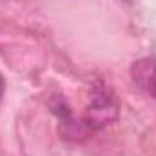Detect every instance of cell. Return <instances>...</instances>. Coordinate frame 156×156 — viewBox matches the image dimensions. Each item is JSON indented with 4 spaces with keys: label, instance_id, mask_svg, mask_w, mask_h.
<instances>
[{
    "label": "cell",
    "instance_id": "2",
    "mask_svg": "<svg viewBox=\"0 0 156 156\" xmlns=\"http://www.w3.org/2000/svg\"><path fill=\"white\" fill-rule=\"evenodd\" d=\"M133 78L142 89H149V85L156 80V66L153 60L145 58L133 66Z\"/></svg>",
    "mask_w": 156,
    "mask_h": 156
},
{
    "label": "cell",
    "instance_id": "3",
    "mask_svg": "<svg viewBox=\"0 0 156 156\" xmlns=\"http://www.w3.org/2000/svg\"><path fill=\"white\" fill-rule=\"evenodd\" d=\"M51 109H53V113H56L58 116L62 118V122L69 118V107H67V104L62 98H56L55 102H51Z\"/></svg>",
    "mask_w": 156,
    "mask_h": 156
},
{
    "label": "cell",
    "instance_id": "4",
    "mask_svg": "<svg viewBox=\"0 0 156 156\" xmlns=\"http://www.w3.org/2000/svg\"><path fill=\"white\" fill-rule=\"evenodd\" d=\"M2 93H4V80L0 78V96H2Z\"/></svg>",
    "mask_w": 156,
    "mask_h": 156
},
{
    "label": "cell",
    "instance_id": "1",
    "mask_svg": "<svg viewBox=\"0 0 156 156\" xmlns=\"http://www.w3.org/2000/svg\"><path fill=\"white\" fill-rule=\"evenodd\" d=\"M118 118V107L107 93H94L85 111V125L91 129H104Z\"/></svg>",
    "mask_w": 156,
    "mask_h": 156
}]
</instances>
